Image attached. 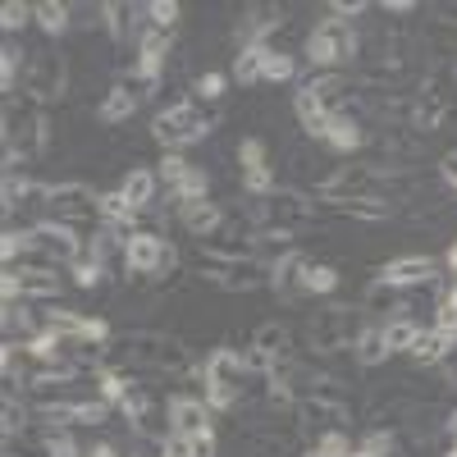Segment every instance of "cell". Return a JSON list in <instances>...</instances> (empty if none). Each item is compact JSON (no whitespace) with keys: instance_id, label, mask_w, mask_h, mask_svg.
Instances as JSON below:
<instances>
[{"instance_id":"cell-27","label":"cell","mask_w":457,"mask_h":457,"mask_svg":"<svg viewBox=\"0 0 457 457\" xmlns=\"http://www.w3.org/2000/svg\"><path fill=\"white\" fill-rule=\"evenodd\" d=\"M101 14H105V23H110V32H114V37H120V42H124V37H133V32H137V19H133L137 10H133V5H124V0H114V5H105Z\"/></svg>"},{"instance_id":"cell-13","label":"cell","mask_w":457,"mask_h":457,"mask_svg":"<svg viewBox=\"0 0 457 457\" xmlns=\"http://www.w3.org/2000/svg\"><path fill=\"white\" fill-rule=\"evenodd\" d=\"M32 247L46 252L51 261H73V265H79V256H83V238L73 234L69 224H55V220H46V224L32 228Z\"/></svg>"},{"instance_id":"cell-41","label":"cell","mask_w":457,"mask_h":457,"mask_svg":"<svg viewBox=\"0 0 457 457\" xmlns=\"http://www.w3.org/2000/svg\"><path fill=\"white\" fill-rule=\"evenodd\" d=\"M73 284H79V288H96L101 284V261H79V265H73Z\"/></svg>"},{"instance_id":"cell-24","label":"cell","mask_w":457,"mask_h":457,"mask_svg":"<svg viewBox=\"0 0 457 457\" xmlns=\"http://www.w3.org/2000/svg\"><path fill=\"white\" fill-rule=\"evenodd\" d=\"M389 357V343H385V329H361L357 334V361L361 366H379V361H385Z\"/></svg>"},{"instance_id":"cell-46","label":"cell","mask_w":457,"mask_h":457,"mask_svg":"<svg viewBox=\"0 0 457 457\" xmlns=\"http://www.w3.org/2000/svg\"><path fill=\"white\" fill-rule=\"evenodd\" d=\"M361 448H366L370 457H389V453H394V435H389V430H375Z\"/></svg>"},{"instance_id":"cell-44","label":"cell","mask_w":457,"mask_h":457,"mask_svg":"<svg viewBox=\"0 0 457 457\" xmlns=\"http://www.w3.org/2000/svg\"><path fill=\"white\" fill-rule=\"evenodd\" d=\"M187 170H193V165H187L183 156H165V161H161V174H156V179H165V183L174 187V183H179V179H183Z\"/></svg>"},{"instance_id":"cell-26","label":"cell","mask_w":457,"mask_h":457,"mask_svg":"<svg viewBox=\"0 0 457 457\" xmlns=\"http://www.w3.org/2000/svg\"><path fill=\"white\" fill-rule=\"evenodd\" d=\"M252 348H261V353H270V357H288V329L284 325H261L256 334H252Z\"/></svg>"},{"instance_id":"cell-11","label":"cell","mask_w":457,"mask_h":457,"mask_svg":"<svg viewBox=\"0 0 457 457\" xmlns=\"http://www.w3.org/2000/svg\"><path fill=\"white\" fill-rule=\"evenodd\" d=\"M23 92H28L32 101H55V96H64V60L51 55V51H37L32 64H28Z\"/></svg>"},{"instance_id":"cell-54","label":"cell","mask_w":457,"mask_h":457,"mask_svg":"<svg viewBox=\"0 0 457 457\" xmlns=\"http://www.w3.org/2000/svg\"><path fill=\"white\" fill-rule=\"evenodd\" d=\"M448 435H453V439H457V407H453V411H448Z\"/></svg>"},{"instance_id":"cell-15","label":"cell","mask_w":457,"mask_h":457,"mask_svg":"<svg viewBox=\"0 0 457 457\" xmlns=\"http://www.w3.org/2000/svg\"><path fill=\"white\" fill-rule=\"evenodd\" d=\"M14 293H23V297H55L60 293V275L37 270V265H19V270L5 275V297L14 302Z\"/></svg>"},{"instance_id":"cell-37","label":"cell","mask_w":457,"mask_h":457,"mask_svg":"<svg viewBox=\"0 0 457 457\" xmlns=\"http://www.w3.org/2000/svg\"><path fill=\"white\" fill-rule=\"evenodd\" d=\"M243 187H247L252 197H270L275 193V174L270 170H247L243 174Z\"/></svg>"},{"instance_id":"cell-25","label":"cell","mask_w":457,"mask_h":457,"mask_svg":"<svg viewBox=\"0 0 457 457\" xmlns=\"http://www.w3.org/2000/svg\"><path fill=\"white\" fill-rule=\"evenodd\" d=\"M265 55H270V46H243V51H238V60H234V73H238V83H261Z\"/></svg>"},{"instance_id":"cell-8","label":"cell","mask_w":457,"mask_h":457,"mask_svg":"<svg viewBox=\"0 0 457 457\" xmlns=\"http://www.w3.org/2000/svg\"><path fill=\"white\" fill-rule=\"evenodd\" d=\"M307 55H312V64L334 69V64H343V60L357 55V37H353V28L343 23V19H325V23L307 37Z\"/></svg>"},{"instance_id":"cell-29","label":"cell","mask_w":457,"mask_h":457,"mask_svg":"<svg viewBox=\"0 0 457 457\" xmlns=\"http://www.w3.org/2000/svg\"><path fill=\"white\" fill-rule=\"evenodd\" d=\"M416 334H421V329H416L407 316H398V320H389L385 325V343H389V353H411V343H416Z\"/></svg>"},{"instance_id":"cell-31","label":"cell","mask_w":457,"mask_h":457,"mask_svg":"<svg viewBox=\"0 0 457 457\" xmlns=\"http://www.w3.org/2000/svg\"><path fill=\"white\" fill-rule=\"evenodd\" d=\"M302 288H307V293H334L338 288V270H334V265H307Z\"/></svg>"},{"instance_id":"cell-55","label":"cell","mask_w":457,"mask_h":457,"mask_svg":"<svg viewBox=\"0 0 457 457\" xmlns=\"http://www.w3.org/2000/svg\"><path fill=\"white\" fill-rule=\"evenodd\" d=\"M348 457H370V453H366V448H357V453H348Z\"/></svg>"},{"instance_id":"cell-28","label":"cell","mask_w":457,"mask_h":457,"mask_svg":"<svg viewBox=\"0 0 457 457\" xmlns=\"http://www.w3.org/2000/svg\"><path fill=\"white\" fill-rule=\"evenodd\" d=\"M206 187H211V179L202 174V170H187L179 183H174V202L183 206V202H206Z\"/></svg>"},{"instance_id":"cell-16","label":"cell","mask_w":457,"mask_h":457,"mask_svg":"<svg viewBox=\"0 0 457 457\" xmlns=\"http://www.w3.org/2000/svg\"><path fill=\"white\" fill-rule=\"evenodd\" d=\"M170 416H174V435H183V439H197L211 430V403H202V398H174Z\"/></svg>"},{"instance_id":"cell-2","label":"cell","mask_w":457,"mask_h":457,"mask_svg":"<svg viewBox=\"0 0 457 457\" xmlns=\"http://www.w3.org/2000/svg\"><path fill=\"white\" fill-rule=\"evenodd\" d=\"M247 375H252V370H247L243 353H234V348L211 353V357H206V366H202V379H206V403H211V407H238Z\"/></svg>"},{"instance_id":"cell-47","label":"cell","mask_w":457,"mask_h":457,"mask_svg":"<svg viewBox=\"0 0 457 457\" xmlns=\"http://www.w3.org/2000/svg\"><path fill=\"white\" fill-rule=\"evenodd\" d=\"M28 247H32V234H5V243H0V256L14 261V256L28 252Z\"/></svg>"},{"instance_id":"cell-4","label":"cell","mask_w":457,"mask_h":457,"mask_svg":"<svg viewBox=\"0 0 457 457\" xmlns=\"http://www.w3.org/2000/svg\"><path fill=\"white\" fill-rule=\"evenodd\" d=\"M453 87H457V73H453L448 64H439V69L426 73L421 92H416V133H435V129H444V120L453 114V105H457Z\"/></svg>"},{"instance_id":"cell-33","label":"cell","mask_w":457,"mask_h":457,"mask_svg":"<svg viewBox=\"0 0 457 457\" xmlns=\"http://www.w3.org/2000/svg\"><path fill=\"white\" fill-rule=\"evenodd\" d=\"M96 385H101V398H105V403H124L129 389H133L120 370H101V375H96Z\"/></svg>"},{"instance_id":"cell-49","label":"cell","mask_w":457,"mask_h":457,"mask_svg":"<svg viewBox=\"0 0 457 457\" xmlns=\"http://www.w3.org/2000/svg\"><path fill=\"white\" fill-rule=\"evenodd\" d=\"M187 457H215V435H197V439H187Z\"/></svg>"},{"instance_id":"cell-21","label":"cell","mask_w":457,"mask_h":457,"mask_svg":"<svg viewBox=\"0 0 457 457\" xmlns=\"http://www.w3.org/2000/svg\"><path fill=\"white\" fill-rule=\"evenodd\" d=\"M325 142H329L334 151H357V146H361V124L353 120V114H334Z\"/></svg>"},{"instance_id":"cell-51","label":"cell","mask_w":457,"mask_h":457,"mask_svg":"<svg viewBox=\"0 0 457 457\" xmlns=\"http://www.w3.org/2000/svg\"><path fill=\"white\" fill-rule=\"evenodd\" d=\"M444 179L457 187V156H444Z\"/></svg>"},{"instance_id":"cell-3","label":"cell","mask_w":457,"mask_h":457,"mask_svg":"<svg viewBox=\"0 0 457 457\" xmlns=\"http://www.w3.org/2000/svg\"><path fill=\"white\" fill-rule=\"evenodd\" d=\"M120 357L137 361V366H156V370H170V375H187L193 361H187V348L165 334H124L120 338Z\"/></svg>"},{"instance_id":"cell-50","label":"cell","mask_w":457,"mask_h":457,"mask_svg":"<svg viewBox=\"0 0 457 457\" xmlns=\"http://www.w3.org/2000/svg\"><path fill=\"white\" fill-rule=\"evenodd\" d=\"M334 14H366V5H361V0H338Z\"/></svg>"},{"instance_id":"cell-53","label":"cell","mask_w":457,"mask_h":457,"mask_svg":"<svg viewBox=\"0 0 457 457\" xmlns=\"http://www.w3.org/2000/svg\"><path fill=\"white\" fill-rule=\"evenodd\" d=\"M444 261H448V270H457V243L448 247V256H444Z\"/></svg>"},{"instance_id":"cell-18","label":"cell","mask_w":457,"mask_h":457,"mask_svg":"<svg viewBox=\"0 0 457 457\" xmlns=\"http://www.w3.org/2000/svg\"><path fill=\"white\" fill-rule=\"evenodd\" d=\"M453 334H444V329H421L416 334V343H411V357L421 361V366H439L448 353H453Z\"/></svg>"},{"instance_id":"cell-52","label":"cell","mask_w":457,"mask_h":457,"mask_svg":"<svg viewBox=\"0 0 457 457\" xmlns=\"http://www.w3.org/2000/svg\"><path fill=\"white\" fill-rule=\"evenodd\" d=\"M87 457H120V453H114V444H96Z\"/></svg>"},{"instance_id":"cell-56","label":"cell","mask_w":457,"mask_h":457,"mask_svg":"<svg viewBox=\"0 0 457 457\" xmlns=\"http://www.w3.org/2000/svg\"><path fill=\"white\" fill-rule=\"evenodd\" d=\"M448 457H457V448H453V453H448Z\"/></svg>"},{"instance_id":"cell-32","label":"cell","mask_w":457,"mask_h":457,"mask_svg":"<svg viewBox=\"0 0 457 457\" xmlns=\"http://www.w3.org/2000/svg\"><path fill=\"white\" fill-rule=\"evenodd\" d=\"M37 23H42L46 32H64L69 28V5H60V0H42V5H37Z\"/></svg>"},{"instance_id":"cell-40","label":"cell","mask_w":457,"mask_h":457,"mask_svg":"<svg viewBox=\"0 0 457 457\" xmlns=\"http://www.w3.org/2000/svg\"><path fill=\"white\" fill-rule=\"evenodd\" d=\"M14 73H19V51L5 46V51H0V87H5L10 96H14Z\"/></svg>"},{"instance_id":"cell-10","label":"cell","mask_w":457,"mask_h":457,"mask_svg":"<svg viewBox=\"0 0 457 457\" xmlns=\"http://www.w3.org/2000/svg\"><path fill=\"white\" fill-rule=\"evenodd\" d=\"M353 334H357V312H348V307H325V312L307 325V338H312L316 353H338V348H348ZM353 343H357V338H353Z\"/></svg>"},{"instance_id":"cell-30","label":"cell","mask_w":457,"mask_h":457,"mask_svg":"<svg viewBox=\"0 0 457 457\" xmlns=\"http://www.w3.org/2000/svg\"><path fill=\"white\" fill-rule=\"evenodd\" d=\"M293 73H297V60H293V55H284V51H270V55H265V69H261L265 83H288Z\"/></svg>"},{"instance_id":"cell-6","label":"cell","mask_w":457,"mask_h":457,"mask_svg":"<svg viewBox=\"0 0 457 457\" xmlns=\"http://www.w3.org/2000/svg\"><path fill=\"white\" fill-rule=\"evenodd\" d=\"M206 129H211V124H206V114H202V105H193V101H179V105L161 110V114H156V124H151L156 142H165V146L202 142V133H206Z\"/></svg>"},{"instance_id":"cell-48","label":"cell","mask_w":457,"mask_h":457,"mask_svg":"<svg viewBox=\"0 0 457 457\" xmlns=\"http://www.w3.org/2000/svg\"><path fill=\"white\" fill-rule=\"evenodd\" d=\"M197 92H202L206 101H215V96L224 92V73H202V79H197Z\"/></svg>"},{"instance_id":"cell-23","label":"cell","mask_w":457,"mask_h":457,"mask_svg":"<svg viewBox=\"0 0 457 457\" xmlns=\"http://www.w3.org/2000/svg\"><path fill=\"white\" fill-rule=\"evenodd\" d=\"M101 215H105L110 224H124L129 234H137V228H133V215H137V206L124 197V187H114V193H105V197H101Z\"/></svg>"},{"instance_id":"cell-1","label":"cell","mask_w":457,"mask_h":457,"mask_svg":"<svg viewBox=\"0 0 457 457\" xmlns=\"http://www.w3.org/2000/svg\"><path fill=\"white\" fill-rule=\"evenodd\" d=\"M51 133H46V114H42V101L32 96H10L5 101V151H10V170L23 161H37L46 151Z\"/></svg>"},{"instance_id":"cell-20","label":"cell","mask_w":457,"mask_h":457,"mask_svg":"<svg viewBox=\"0 0 457 457\" xmlns=\"http://www.w3.org/2000/svg\"><path fill=\"white\" fill-rule=\"evenodd\" d=\"M133 110H137V96H133L124 83H114V87L105 92V101H101V110H96V114H101V124H124Z\"/></svg>"},{"instance_id":"cell-38","label":"cell","mask_w":457,"mask_h":457,"mask_svg":"<svg viewBox=\"0 0 457 457\" xmlns=\"http://www.w3.org/2000/svg\"><path fill=\"white\" fill-rule=\"evenodd\" d=\"M32 14H37L32 5H23V0H10V5L0 10V23H5V32H19V28L32 19Z\"/></svg>"},{"instance_id":"cell-19","label":"cell","mask_w":457,"mask_h":457,"mask_svg":"<svg viewBox=\"0 0 457 457\" xmlns=\"http://www.w3.org/2000/svg\"><path fill=\"white\" fill-rule=\"evenodd\" d=\"M179 220H183L187 228H193L197 238H211L215 228H220V220H224V215H220V206H215V202H183V206H179Z\"/></svg>"},{"instance_id":"cell-35","label":"cell","mask_w":457,"mask_h":457,"mask_svg":"<svg viewBox=\"0 0 457 457\" xmlns=\"http://www.w3.org/2000/svg\"><path fill=\"white\" fill-rule=\"evenodd\" d=\"M42 453L46 457H79V444H73L64 430H46L42 435Z\"/></svg>"},{"instance_id":"cell-14","label":"cell","mask_w":457,"mask_h":457,"mask_svg":"<svg viewBox=\"0 0 457 457\" xmlns=\"http://www.w3.org/2000/svg\"><path fill=\"white\" fill-rule=\"evenodd\" d=\"M439 265L430 256H403V261H389L385 270H379V284L389 288H411V284H435Z\"/></svg>"},{"instance_id":"cell-45","label":"cell","mask_w":457,"mask_h":457,"mask_svg":"<svg viewBox=\"0 0 457 457\" xmlns=\"http://www.w3.org/2000/svg\"><path fill=\"white\" fill-rule=\"evenodd\" d=\"M316 448H320L325 457H348V435H343V430H329Z\"/></svg>"},{"instance_id":"cell-17","label":"cell","mask_w":457,"mask_h":457,"mask_svg":"<svg viewBox=\"0 0 457 457\" xmlns=\"http://www.w3.org/2000/svg\"><path fill=\"white\" fill-rule=\"evenodd\" d=\"M307 92L320 101V110L334 120V114H343V105L353 101V92H357V87H353L348 79H343V73H325V79H312V83H307Z\"/></svg>"},{"instance_id":"cell-36","label":"cell","mask_w":457,"mask_h":457,"mask_svg":"<svg viewBox=\"0 0 457 457\" xmlns=\"http://www.w3.org/2000/svg\"><path fill=\"white\" fill-rule=\"evenodd\" d=\"M146 14H151V23H156L161 32H170V28L179 23V5H174V0H151Z\"/></svg>"},{"instance_id":"cell-9","label":"cell","mask_w":457,"mask_h":457,"mask_svg":"<svg viewBox=\"0 0 457 457\" xmlns=\"http://www.w3.org/2000/svg\"><path fill=\"white\" fill-rule=\"evenodd\" d=\"M92 211H101V197L92 193L87 183H55L51 197H46V215L55 224H79L92 220Z\"/></svg>"},{"instance_id":"cell-12","label":"cell","mask_w":457,"mask_h":457,"mask_svg":"<svg viewBox=\"0 0 457 457\" xmlns=\"http://www.w3.org/2000/svg\"><path fill=\"white\" fill-rule=\"evenodd\" d=\"M165 238L161 234H151V228H137V234L124 238V265L133 275H161V265H165Z\"/></svg>"},{"instance_id":"cell-5","label":"cell","mask_w":457,"mask_h":457,"mask_svg":"<svg viewBox=\"0 0 457 457\" xmlns=\"http://www.w3.org/2000/svg\"><path fill=\"white\" fill-rule=\"evenodd\" d=\"M124 411H129V421H133V430L146 439V444H170L174 435V416H170V407L161 403V398H151L142 385H133L129 389V398L120 403Z\"/></svg>"},{"instance_id":"cell-34","label":"cell","mask_w":457,"mask_h":457,"mask_svg":"<svg viewBox=\"0 0 457 457\" xmlns=\"http://www.w3.org/2000/svg\"><path fill=\"white\" fill-rule=\"evenodd\" d=\"M435 329H444V334H453L457 338V284L439 297V316H435Z\"/></svg>"},{"instance_id":"cell-42","label":"cell","mask_w":457,"mask_h":457,"mask_svg":"<svg viewBox=\"0 0 457 457\" xmlns=\"http://www.w3.org/2000/svg\"><path fill=\"white\" fill-rule=\"evenodd\" d=\"M5 329L10 334H32V316L23 307H14V302H5Z\"/></svg>"},{"instance_id":"cell-43","label":"cell","mask_w":457,"mask_h":457,"mask_svg":"<svg viewBox=\"0 0 457 457\" xmlns=\"http://www.w3.org/2000/svg\"><path fill=\"white\" fill-rule=\"evenodd\" d=\"M23 421H28V411L14 403V389H5V435H14V430H23Z\"/></svg>"},{"instance_id":"cell-7","label":"cell","mask_w":457,"mask_h":457,"mask_svg":"<svg viewBox=\"0 0 457 457\" xmlns=\"http://www.w3.org/2000/svg\"><path fill=\"white\" fill-rule=\"evenodd\" d=\"M252 220L265 224V228H275V234H288V228L312 220V202L302 197V193H279V187H275L270 197L252 202Z\"/></svg>"},{"instance_id":"cell-22","label":"cell","mask_w":457,"mask_h":457,"mask_svg":"<svg viewBox=\"0 0 457 457\" xmlns=\"http://www.w3.org/2000/svg\"><path fill=\"white\" fill-rule=\"evenodd\" d=\"M120 187H124V197L142 211V206H151V197H156V174L151 170H129V179Z\"/></svg>"},{"instance_id":"cell-39","label":"cell","mask_w":457,"mask_h":457,"mask_svg":"<svg viewBox=\"0 0 457 457\" xmlns=\"http://www.w3.org/2000/svg\"><path fill=\"white\" fill-rule=\"evenodd\" d=\"M238 161H243V170H265V142L261 137H247L238 146Z\"/></svg>"}]
</instances>
